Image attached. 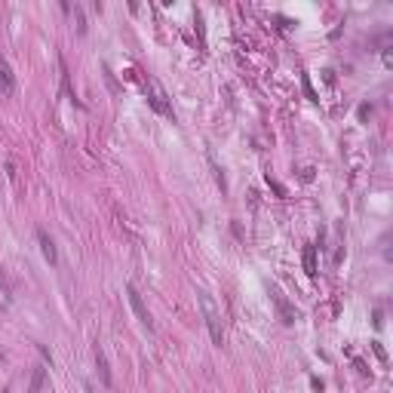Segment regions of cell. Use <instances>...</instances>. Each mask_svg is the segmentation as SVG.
<instances>
[{
    "label": "cell",
    "instance_id": "cell-2",
    "mask_svg": "<svg viewBox=\"0 0 393 393\" xmlns=\"http://www.w3.org/2000/svg\"><path fill=\"white\" fill-rule=\"evenodd\" d=\"M148 89H151V105H154V111L172 117V108H169V101H166V92H163V86H160L154 77H148Z\"/></svg>",
    "mask_w": 393,
    "mask_h": 393
},
{
    "label": "cell",
    "instance_id": "cell-7",
    "mask_svg": "<svg viewBox=\"0 0 393 393\" xmlns=\"http://www.w3.org/2000/svg\"><path fill=\"white\" fill-rule=\"evenodd\" d=\"M274 301H277V311H280V317H283V323H295V311H292V307L286 304V298H283L280 292L274 295Z\"/></svg>",
    "mask_w": 393,
    "mask_h": 393
},
{
    "label": "cell",
    "instance_id": "cell-6",
    "mask_svg": "<svg viewBox=\"0 0 393 393\" xmlns=\"http://www.w3.org/2000/svg\"><path fill=\"white\" fill-rule=\"evenodd\" d=\"M95 366H98V375H101V384L111 387V369H108V360L101 354V347H95Z\"/></svg>",
    "mask_w": 393,
    "mask_h": 393
},
{
    "label": "cell",
    "instance_id": "cell-4",
    "mask_svg": "<svg viewBox=\"0 0 393 393\" xmlns=\"http://www.w3.org/2000/svg\"><path fill=\"white\" fill-rule=\"evenodd\" d=\"M37 240H40V249H43V258H46L49 264H55V261H58V252H55V243H52V237H49L46 231H37Z\"/></svg>",
    "mask_w": 393,
    "mask_h": 393
},
{
    "label": "cell",
    "instance_id": "cell-1",
    "mask_svg": "<svg viewBox=\"0 0 393 393\" xmlns=\"http://www.w3.org/2000/svg\"><path fill=\"white\" fill-rule=\"evenodd\" d=\"M197 298H200V307H203V317H206V326H209V335H212V341L221 347L224 344V332H221V314H218V307H215V301H212V295L209 292H197Z\"/></svg>",
    "mask_w": 393,
    "mask_h": 393
},
{
    "label": "cell",
    "instance_id": "cell-5",
    "mask_svg": "<svg viewBox=\"0 0 393 393\" xmlns=\"http://www.w3.org/2000/svg\"><path fill=\"white\" fill-rule=\"evenodd\" d=\"M12 89H15V74H12V68L6 61H0V92L12 95Z\"/></svg>",
    "mask_w": 393,
    "mask_h": 393
},
{
    "label": "cell",
    "instance_id": "cell-8",
    "mask_svg": "<svg viewBox=\"0 0 393 393\" xmlns=\"http://www.w3.org/2000/svg\"><path fill=\"white\" fill-rule=\"evenodd\" d=\"M304 267H307V274H317V249L314 246H307V252H304Z\"/></svg>",
    "mask_w": 393,
    "mask_h": 393
},
{
    "label": "cell",
    "instance_id": "cell-10",
    "mask_svg": "<svg viewBox=\"0 0 393 393\" xmlns=\"http://www.w3.org/2000/svg\"><path fill=\"white\" fill-rule=\"evenodd\" d=\"M68 9L74 12V18H77V28H80V31H86V18H83V9H80V6H68Z\"/></svg>",
    "mask_w": 393,
    "mask_h": 393
},
{
    "label": "cell",
    "instance_id": "cell-11",
    "mask_svg": "<svg viewBox=\"0 0 393 393\" xmlns=\"http://www.w3.org/2000/svg\"><path fill=\"white\" fill-rule=\"evenodd\" d=\"M0 295H3V301H9V289H6V283H3V277H0Z\"/></svg>",
    "mask_w": 393,
    "mask_h": 393
},
{
    "label": "cell",
    "instance_id": "cell-3",
    "mask_svg": "<svg viewBox=\"0 0 393 393\" xmlns=\"http://www.w3.org/2000/svg\"><path fill=\"white\" fill-rule=\"evenodd\" d=\"M126 295H129V304H132V311H135V317L148 326V329H154V323H151V314H148V307H144V301H141V295H138V289L129 283L126 286Z\"/></svg>",
    "mask_w": 393,
    "mask_h": 393
},
{
    "label": "cell",
    "instance_id": "cell-9",
    "mask_svg": "<svg viewBox=\"0 0 393 393\" xmlns=\"http://www.w3.org/2000/svg\"><path fill=\"white\" fill-rule=\"evenodd\" d=\"M40 387H43V369H37V372H34V378H31V387H28V393H40Z\"/></svg>",
    "mask_w": 393,
    "mask_h": 393
}]
</instances>
